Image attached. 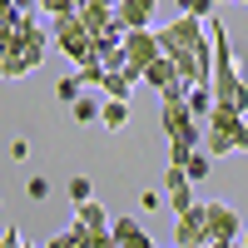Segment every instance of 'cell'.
I'll return each instance as SVG.
<instances>
[{"mask_svg":"<svg viewBox=\"0 0 248 248\" xmlns=\"http://www.w3.org/2000/svg\"><path fill=\"white\" fill-rule=\"evenodd\" d=\"M164 203H169L174 214H184V209H194V203H199V194H194V189H184V194H169Z\"/></svg>","mask_w":248,"mask_h":248,"instance_id":"23","label":"cell"},{"mask_svg":"<svg viewBox=\"0 0 248 248\" xmlns=\"http://www.w3.org/2000/svg\"><path fill=\"white\" fill-rule=\"evenodd\" d=\"M10 5H15L20 15H35V5H40V0H10Z\"/></svg>","mask_w":248,"mask_h":248,"instance_id":"30","label":"cell"},{"mask_svg":"<svg viewBox=\"0 0 248 248\" xmlns=\"http://www.w3.org/2000/svg\"><path fill=\"white\" fill-rule=\"evenodd\" d=\"M154 5H159V0H119V5H114V20H119L124 30H149Z\"/></svg>","mask_w":248,"mask_h":248,"instance_id":"8","label":"cell"},{"mask_svg":"<svg viewBox=\"0 0 248 248\" xmlns=\"http://www.w3.org/2000/svg\"><path fill=\"white\" fill-rule=\"evenodd\" d=\"M75 75H79V85H99V79H105V65H99V60H85V65H75Z\"/></svg>","mask_w":248,"mask_h":248,"instance_id":"20","label":"cell"},{"mask_svg":"<svg viewBox=\"0 0 248 248\" xmlns=\"http://www.w3.org/2000/svg\"><path fill=\"white\" fill-rule=\"evenodd\" d=\"M79 90H85V85H79V75H65V79H55V94L65 99V105H75V99H79Z\"/></svg>","mask_w":248,"mask_h":248,"instance_id":"18","label":"cell"},{"mask_svg":"<svg viewBox=\"0 0 248 248\" xmlns=\"http://www.w3.org/2000/svg\"><path fill=\"white\" fill-rule=\"evenodd\" d=\"M243 129H248V114H243Z\"/></svg>","mask_w":248,"mask_h":248,"instance_id":"33","label":"cell"},{"mask_svg":"<svg viewBox=\"0 0 248 248\" xmlns=\"http://www.w3.org/2000/svg\"><path fill=\"white\" fill-rule=\"evenodd\" d=\"M184 189H194L189 174H184L179 164H169V169H164V199H169V194H184Z\"/></svg>","mask_w":248,"mask_h":248,"instance_id":"15","label":"cell"},{"mask_svg":"<svg viewBox=\"0 0 248 248\" xmlns=\"http://www.w3.org/2000/svg\"><path fill=\"white\" fill-rule=\"evenodd\" d=\"M184 105H189L194 119H209V109H214V90H209V85H194L189 94H184Z\"/></svg>","mask_w":248,"mask_h":248,"instance_id":"14","label":"cell"},{"mask_svg":"<svg viewBox=\"0 0 248 248\" xmlns=\"http://www.w3.org/2000/svg\"><path fill=\"white\" fill-rule=\"evenodd\" d=\"M159 203H164V199H159V189H144V194H139V209H149V214H154Z\"/></svg>","mask_w":248,"mask_h":248,"instance_id":"26","label":"cell"},{"mask_svg":"<svg viewBox=\"0 0 248 248\" xmlns=\"http://www.w3.org/2000/svg\"><path fill=\"white\" fill-rule=\"evenodd\" d=\"M79 5H85V0H40V10H45L50 20H55V15H75Z\"/></svg>","mask_w":248,"mask_h":248,"instance_id":"19","label":"cell"},{"mask_svg":"<svg viewBox=\"0 0 248 248\" xmlns=\"http://www.w3.org/2000/svg\"><path fill=\"white\" fill-rule=\"evenodd\" d=\"M203 243V203L179 214V229H174V248H199Z\"/></svg>","mask_w":248,"mask_h":248,"instance_id":"9","label":"cell"},{"mask_svg":"<svg viewBox=\"0 0 248 248\" xmlns=\"http://www.w3.org/2000/svg\"><path fill=\"white\" fill-rule=\"evenodd\" d=\"M75 229H85V233H109V214H105V203H75Z\"/></svg>","mask_w":248,"mask_h":248,"instance_id":"11","label":"cell"},{"mask_svg":"<svg viewBox=\"0 0 248 248\" xmlns=\"http://www.w3.org/2000/svg\"><path fill=\"white\" fill-rule=\"evenodd\" d=\"M238 243H243V248H248V229H243V238H238Z\"/></svg>","mask_w":248,"mask_h":248,"instance_id":"31","label":"cell"},{"mask_svg":"<svg viewBox=\"0 0 248 248\" xmlns=\"http://www.w3.org/2000/svg\"><path fill=\"white\" fill-rule=\"evenodd\" d=\"M109 238H114V248H159L134 218H114V223H109Z\"/></svg>","mask_w":248,"mask_h":248,"instance_id":"10","label":"cell"},{"mask_svg":"<svg viewBox=\"0 0 248 248\" xmlns=\"http://www.w3.org/2000/svg\"><path fill=\"white\" fill-rule=\"evenodd\" d=\"M209 5H218V0H209Z\"/></svg>","mask_w":248,"mask_h":248,"instance_id":"34","label":"cell"},{"mask_svg":"<svg viewBox=\"0 0 248 248\" xmlns=\"http://www.w3.org/2000/svg\"><path fill=\"white\" fill-rule=\"evenodd\" d=\"M20 248H35V243H25V238H20Z\"/></svg>","mask_w":248,"mask_h":248,"instance_id":"32","label":"cell"},{"mask_svg":"<svg viewBox=\"0 0 248 248\" xmlns=\"http://www.w3.org/2000/svg\"><path fill=\"white\" fill-rule=\"evenodd\" d=\"M70 119H75V124H90V119H99V105H94L90 94H79L75 105H70Z\"/></svg>","mask_w":248,"mask_h":248,"instance_id":"16","label":"cell"},{"mask_svg":"<svg viewBox=\"0 0 248 248\" xmlns=\"http://www.w3.org/2000/svg\"><path fill=\"white\" fill-rule=\"evenodd\" d=\"M139 79H144V85H154V94L159 99H184V94H189V85H184V79H179V70H174V60H154V65H144L139 70Z\"/></svg>","mask_w":248,"mask_h":248,"instance_id":"7","label":"cell"},{"mask_svg":"<svg viewBox=\"0 0 248 248\" xmlns=\"http://www.w3.org/2000/svg\"><path fill=\"white\" fill-rule=\"evenodd\" d=\"M50 40L60 45V55H65L70 65H85V60H94V35L85 30L79 10H75V15H55V20H50Z\"/></svg>","mask_w":248,"mask_h":248,"instance_id":"4","label":"cell"},{"mask_svg":"<svg viewBox=\"0 0 248 248\" xmlns=\"http://www.w3.org/2000/svg\"><path fill=\"white\" fill-rule=\"evenodd\" d=\"M243 5H248V0H243Z\"/></svg>","mask_w":248,"mask_h":248,"instance_id":"35","label":"cell"},{"mask_svg":"<svg viewBox=\"0 0 248 248\" xmlns=\"http://www.w3.org/2000/svg\"><path fill=\"white\" fill-rule=\"evenodd\" d=\"M179 15H199V20H209L214 5H209V0H179Z\"/></svg>","mask_w":248,"mask_h":248,"instance_id":"22","label":"cell"},{"mask_svg":"<svg viewBox=\"0 0 248 248\" xmlns=\"http://www.w3.org/2000/svg\"><path fill=\"white\" fill-rule=\"evenodd\" d=\"M25 194H30L35 203H40V199H50V179H45V174H40V179H30V184H25Z\"/></svg>","mask_w":248,"mask_h":248,"instance_id":"24","label":"cell"},{"mask_svg":"<svg viewBox=\"0 0 248 248\" xmlns=\"http://www.w3.org/2000/svg\"><path fill=\"white\" fill-rule=\"evenodd\" d=\"M15 20H20V10L10 5V0H0V25H15Z\"/></svg>","mask_w":248,"mask_h":248,"instance_id":"27","label":"cell"},{"mask_svg":"<svg viewBox=\"0 0 248 248\" xmlns=\"http://www.w3.org/2000/svg\"><path fill=\"white\" fill-rule=\"evenodd\" d=\"M119 50H124V70L139 75L144 65H154V60H159V35H154V30H124Z\"/></svg>","mask_w":248,"mask_h":248,"instance_id":"6","label":"cell"},{"mask_svg":"<svg viewBox=\"0 0 248 248\" xmlns=\"http://www.w3.org/2000/svg\"><path fill=\"white\" fill-rule=\"evenodd\" d=\"M134 70H105V79H99V85H105V94L109 99H129V90H134Z\"/></svg>","mask_w":248,"mask_h":248,"instance_id":"12","label":"cell"},{"mask_svg":"<svg viewBox=\"0 0 248 248\" xmlns=\"http://www.w3.org/2000/svg\"><path fill=\"white\" fill-rule=\"evenodd\" d=\"M0 248H20V229H5V233H0Z\"/></svg>","mask_w":248,"mask_h":248,"instance_id":"29","label":"cell"},{"mask_svg":"<svg viewBox=\"0 0 248 248\" xmlns=\"http://www.w3.org/2000/svg\"><path fill=\"white\" fill-rule=\"evenodd\" d=\"M203 149L209 154H233L248 149V129H243V114L229 105H214L209 119H203Z\"/></svg>","mask_w":248,"mask_h":248,"instance_id":"3","label":"cell"},{"mask_svg":"<svg viewBox=\"0 0 248 248\" xmlns=\"http://www.w3.org/2000/svg\"><path fill=\"white\" fill-rule=\"evenodd\" d=\"M99 119H105V129H124V124H129V99H105V105H99Z\"/></svg>","mask_w":248,"mask_h":248,"instance_id":"13","label":"cell"},{"mask_svg":"<svg viewBox=\"0 0 248 248\" xmlns=\"http://www.w3.org/2000/svg\"><path fill=\"white\" fill-rule=\"evenodd\" d=\"M159 55L164 60H174V70L184 85H209V75H214V45H209V25H203L199 15H179L169 20V25H159Z\"/></svg>","mask_w":248,"mask_h":248,"instance_id":"1","label":"cell"},{"mask_svg":"<svg viewBox=\"0 0 248 248\" xmlns=\"http://www.w3.org/2000/svg\"><path fill=\"white\" fill-rule=\"evenodd\" d=\"M203 243H238V214L223 199L203 203Z\"/></svg>","mask_w":248,"mask_h":248,"instance_id":"5","label":"cell"},{"mask_svg":"<svg viewBox=\"0 0 248 248\" xmlns=\"http://www.w3.org/2000/svg\"><path fill=\"white\" fill-rule=\"evenodd\" d=\"M85 199H94V184H90L85 174H75V179H70V203H85Z\"/></svg>","mask_w":248,"mask_h":248,"instance_id":"21","label":"cell"},{"mask_svg":"<svg viewBox=\"0 0 248 248\" xmlns=\"http://www.w3.org/2000/svg\"><path fill=\"white\" fill-rule=\"evenodd\" d=\"M45 248H79V243H75V229H65V233H55V238H45Z\"/></svg>","mask_w":248,"mask_h":248,"instance_id":"25","label":"cell"},{"mask_svg":"<svg viewBox=\"0 0 248 248\" xmlns=\"http://www.w3.org/2000/svg\"><path fill=\"white\" fill-rule=\"evenodd\" d=\"M179 169L189 174V184H203V179H209V169H214V164L203 159V154H189V164H179Z\"/></svg>","mask_w":248,"mask_h":248,"instance_id":"17","label":"cell"},{"mask_svg":"<svg viewBox=\"0 0 248 248\" xmlns=\"http://www.w3.org/2000/svg\"><path fill=\"white\" fill-rule=\"evenodd\" d=\"M45 30H40V20L35 15H20L15 20V40H10V50L0 55V79H20V75H30L45 65Z\"/></svg>","mask_w":248,"mask_h":248,"instance_id":"2","label":"cell"},{"mask_svg":"<svg viewBox=\"0 0 248 248\" xmlns=\"http://www.w3.org/2000/svg\"><path fill=\"white\" fill-rule=\"evenodd\" d=\"M10 159H30V144L25 139H10Z\"/></svg>","mask_w":248,"mask_h":248,"instance_id":"28","label":"cell"}]
</instances>
